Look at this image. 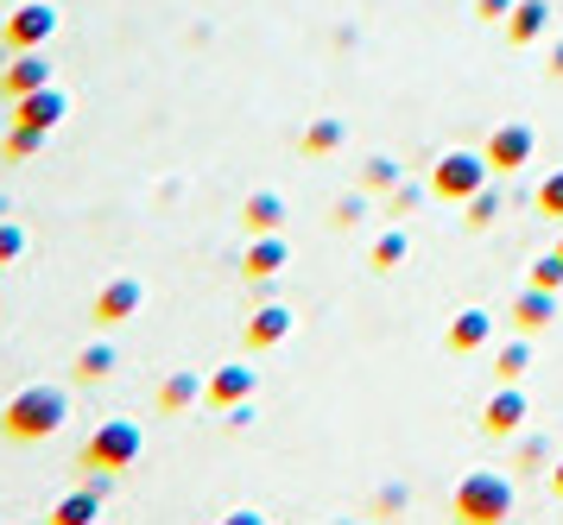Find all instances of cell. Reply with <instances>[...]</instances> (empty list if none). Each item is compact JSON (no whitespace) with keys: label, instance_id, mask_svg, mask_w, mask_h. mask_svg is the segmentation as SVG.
Wrapping results in <instances>:
<instances>
[{"label":"cell","instance_id":"17","mask_svg":"<svg viewBox=\"0 0 563 525\" xmlns=\"http://www.w3.org/2000/svg\"><path fill=\"white\" fill-rule=\"evenodd\" d=\"M519 425H526V400L519 393H500L487 405V430H519Z\"/></svg>","mask_w":563,"mask_h":525},{"label":"cell","instance_id":"22","mask_svg":"<svg viewBox=\"0 0 563 525\" xmlns=\"http://www.w3.org/2000/svg\"><path fill=\"white\" fill-rule=\"evenodd\" d=\"M519 324H551V298H544V285L519 298Z\"/></svg>","mask_w":563,"mask_h":525},{"label":"cell","instance_id":"30","mask_svg":"<svg viewBox=\"0 0 563 525\" xmlns=\"http://www.w3.org/2000/svg\"><path fill=\"white\" fill-rule=\"evenodd\" d=\"M558 494H563V469H558Z\"/></svg>","mask_w":563,"mask_h":525},{"label":"cell","instance_id":"3","mask_svg":"<svg viewBox=\"0 0 563 525\" xmlns=\"http://www.w3.org/2000/svg\"><path fill=\"white\" fill-rule=\"evenodd\" d=\"M456 513H462V519H507V513H512L507 475H468L456 488Z\"/></svg>","mask_w":563,"mask_h":525},{"label":"cell","instance_id":"24","mask_svg":"<svg viewBox=\"0 0 563 525\" xmlns=\"http://www.w3.org/2000/svg\"><path fill=\"white\" fill-rule=\"evenodd\" d=\"M399 253H406V241H399V234H386L380 248H374V266H399Z\"/></svg>","mask_w":563,"mask_h":525},{"label":"cell","instance_id":"15","mask_svg":"<svg viewBox=\"0 0 563 525\" xmlns=\"http://www.w3.org/2000/svg\"><path fill=\"white\" fill-rule=\"evenodd\" d=\"M38 152H45V127H20L13 121V133L0 140V158H13V165H20V158H38Z\"/></svg>","mask_w":563,"mask_h":525},{"label":"cell","instance_id":"12","mask_svg":"<svg viewBox=\"0 0 563 525\" xmlns=\"http://www.w3.org/2000/svg\"><path fill=\"white\" fill-rule=\"evenodd\" d=\"M279 266H285V241L279 234H260L254 248H247V260H241V273L247 278H273Z\"/></svg>","mask_w":563,"mask_h":525},{"label":"cell","instance_id":"26","mask_svg":"<svg viewBox=\"0 0 563 525\" xmlns=\"http://www.w3.org/2000/svg\"><path fill=\"white\" fill-rule=\"evenodd\" d=\"M526 361H532V354H526V342H512V349L500 354V374L512 380V374H519V368H526Z\"/></svg>","mask_w":563,"mask_h":525},{"label":"cell","instance_id":"16","mask_svg":"<svg viewBox=\"0 0 563 525\" xmlns=\"http://www.w3.org/2000/svg\"><path fill=\"white\" fill-rule=\"evenodd\" d=\"M279 222H285V203L273 197V190H260V197H247V228H260V234H273Z\"/></svg>","mask_w":563,"mask_h":525},{"label":"cell","instance_id":"31","mask_svg":"<svg viewBox=\"0 0 563 525\" xmlns=\"http://www.w3.org/2000/svg\"><path fill=\"white\" fill-rule=\"evenodd\" d=\"M558 253H563V248H558Z\"/></svg>","mask_w":563,"mask_h":525},{"label":"cell","instance_id":"29","mask_svg":"<svg viewBox=\"0 0 563 525\" xmlns=\"http://www.w3.org/2000/svg\"><path fill=\"white\" fill-rule=\"evenodd\" d=\"M7 64H13V45H7V39H0V70H7Z\"/></svg>","mask_w":563,"mask_h":525},{"label":"cell","instance_id":"27","mask_svg":"<svg viewBox=\"0 0 563 525\" xmlns=\"http://www.w3.org/2000/svg\"><path fill=\"white\" fill-rule=\"evenodd\" d=\"M558 278H563V253H551V260L538 266V285H558Z\"/></svg>","mask_w":563,"mask_h":525},{"label":"cell","instance_id":"1","mask_svg":"<svg viewBox=\"0 0 563 525\" xmlns=\"http://www.w3.org/2000/svg\"><path fill=\"white\" fill-rule=\"evenodd\" d=\"M70 418V400H64V386H20L7 412H0V430L13 437V444H38V437H57Z\"/></svg>","mask_w":563,"mask_h":525},{"label":"cell","instance_id":"4","mask_svg":"<svg viewBox=\"0 0 563 525\" xmlns=\"http://www.w3.org/2000/svg\"><path fill=\"white\" fill-rule=\"evenodd\" d=\"M52 32H57V7L52 0H26V7L7 13V32H0V39H7L13 51H45Z\"/></svg>","mask_w":563,"mask_h":525},{"label":"cell","instance_id":"2","mask_svg":"<svg viewBox=\"0 0 563 525\" xmlns=\"http://www.w3.org/2000/svg\"><path fill=\"white\" fill-rule=\"evenodd\" d=\"M77 462L82 469H96V475H121V469H133V462H140V425H128V418L96 425Z\"/></svg>","mask_w":563,"mask_h":525},{"label":"cell","instance_id":"20","mask_svg":"<svg viewBox=\"0 0 563 525\" xmlns=\"http://www.w3.org/2000/svg\"><path fill=\"white\" fill-rule=\"evenodd\" d=\"M20 253H26V228L0 216V266H7V260H20Z\"/></svg>","mask_w":563,"mask_h":525},{"label":"cell","instance_id":"28","mask_svg":"<svg viewBox=\"0 0 563 525\" xmlns=\"http://www.w3.org/2000/svg\"><path fill=\"white\" fill-rule=\"evenodd\" d=\"M512 0H482V13H507Z\"/></svg>","mask_w":563,"mask_h":525},{"label":"cell","instance_id":"5","mask_svg":"<svg viewBox=\"0 0 563 525\" xmlns=\"http://www.w3.org/2000/svg\"><path fill=\"white\" fill-rule=\"evenodd\" d=\"M140 304H146V292H140V278H108L102 292H96V304H89V317H96V324H128L133 310H140Z\"/></svg>","mask_w":563,"mask_h":525},{"label":"cell","instance_id":"19","mask_svg":"<svg viewBox=\"0 0 563 525\" xmlns=\"http://www.w3.org/2000/svg\"><path fill=\"white\" fill-rule=\"evenodd\" d=\"M482 336H487V317H482V310H468V317H462V324L450 329V342H456V349H475Z\"/></svg>","mask_w":563,"mask_h":525},{"label":"cell","instance_id":"9","mask_svg":"<svg viewBox=\"0 0 563 525\" xmlns=\"http://www.w3.org/2000/svg\"><path fill=\"white\" fill-rule=\"evenodd\" d=\"M209 405H222V412H234V405H247L254 400V368L247 361H234V368H222V374L209 380V393H203Z\"/></svg>","mask_w":563,"mask_h":525},{"label":"cell","instance_id":"25","mask_svg":"<svg viewBox=\"0 0 563 525\" xmlns=\"http://www.w3.org/2000/svg\"><path fill=\"white\" fill-rule=\"evenodd\" d=\"M538 203H544V209H551V216H563V172L551 177V184H544V190H538Z\"/></svg>","mask_w":563,"mask_h":525},{"label":"cell","instance_id":"21","mask_svg":"<svg viewBox=\"0 0 563 525\" xmlns=\"http://www.w3.org/2000/svg\"><path fill=\"white\" fill-rule=\"evenodd\" d=\"M544 25V0H519V20H512V39H532Z\"/></svg>","mask_w":563,"mask_h":525},{"label":"cell","instance_id":"8","mask_svg":"<svg viewBox=\"0 0 563 525\" xmlns=\"http://www.w3.org/2000/svg\"><path fill=\"white\" fill-rule=\"evenodd\" d=\"M431 190H437V197H475V190H482V165H475L468 152H456V158H443V165H437Z\"/></svg>","mask_w":563,"mask_h":525},{"label":"cell","instance_id":"11","mask_svg":"<svg viewBox=\"0 0 563 525\" xmlns=\"http://www.w3.org/2000/svg\"><path fill=\"white\" fill-rule=\"evenodd\" d=\"M102 519V488H77L52 506V525H96Z\"/></svg>","mask_w":563,"mask_h":525},{"label":"cell","instance_id":"13","mask_svg":"<svg viewBox=\"0 0 563 525\" xmlns=\"http://www.w3.org/2000/svg\"><path fill=\"white\" fill-rule=\"evenodd\" d=\"M526 152H532V133H526V127H500L494 146H487V158H494L500 172H512V165H526Z\"/></svg>","mask_w":563,"mask_h":525},{"label":"cell","instance_id":"23","mask_svg":"<svg viewBox=\"0 0 563 525\" xmlns=\"http://www.w3.org/2000/svg\"><path fill=\"white\" fill-rule=\"evenodd\" d=\"M335 140H342V127H335V121H317V127L305 133V152H330Z\"/></svg>","mask_w":563,"mask_h":525},{"label":"cell","instance_id":"14","mask_svg":"<svg viewBox=\"0 0 563 525\" xmlns=\"http://www.w3.org/2000/svg\"><path fill=\"white\" fill-rule=\"evenodd\" d=\"M203 393H209V386H203L197 374H172L165 386H158V412H190Z\"/></svg>","mask_w":563,"mask_h":525},{"label":"cell","instance_id":"18","mask_svg":"<svg viewBox=\"0 0 563 525\" xmlns=\"http://www.w3.org/2000/svg\"><path fill=\"white\" fill-rule=\"evenodd\" d=\"M108 374H114V349L108 342H89L77 354V380H108Z\"/></svg>","mask_w":563,"mask_h":525},{"label":"cell","instance_id":"7","mask_svg":"<svg viewBox=\"0 0 563 525\" xmlns=\"http://www.w3.org/2000/svg\"><path fill=\"white\" fill-rule=\"evenodd\" d=\"M64 114H70V96H64V89H52V83L13 101V121H20V127H45V133H52Z\"/></svg>","mask_w":563,"mask_h":525},{"label":"cell","instance_id":"10","mask_svg":"<svg viewBox=\"0 0 563 525\" xmlns=\"http://www.w3.org/2000/svg\"><path fill=\"white\" fill-rule=\"evenodd\" d=\"M285 336H291V310H285V304H260L254 324H247V349H273Z\"/></svg>","mask_w":563,"mask_h":525},{"label":"cell","instance_id":"6","mask_svg":"<svg viewBox=\"0 0 563 525\" xmlns=\"http://www.w3.org/2000/svg\"><path fill=\"white\" fill-rule=\"evenodd\" d=\"M45 83H52V57H38V51H13V64L0 70V96L20 101V96H32V89H45Z\"/></svg>","mask_w":563,"mask_h":525}]
</instances>
